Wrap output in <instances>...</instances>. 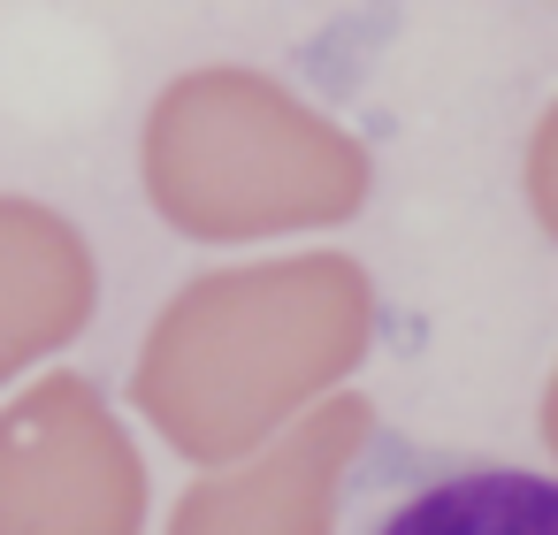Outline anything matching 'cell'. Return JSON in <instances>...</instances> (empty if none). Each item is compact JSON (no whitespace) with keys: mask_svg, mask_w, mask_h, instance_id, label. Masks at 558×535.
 Segmentation results:
<instances>
[{"mask_svg":"<svg viewBox=\"0 0 558 535\" xmlns=\"http://www.w3.org/2000/svg\"><path fill=\"white\" fill-rule=\"evenodd\" d=\"M383 535H558V482L520 466H474L405 497Z\"/></svg>","mask_w":558,"mask_h":535,"instance_id":"1","label":"cell"}]
</instances>
